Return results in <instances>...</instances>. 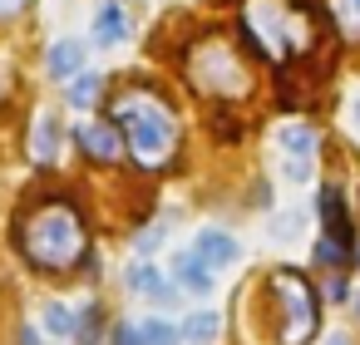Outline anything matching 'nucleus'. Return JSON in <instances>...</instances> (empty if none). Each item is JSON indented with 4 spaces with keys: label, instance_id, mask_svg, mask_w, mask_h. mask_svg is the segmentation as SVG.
<instances>
[{
    "label": "nucleus",
    "instance_id": "nucleus-1",
    "mask_svg": "<svg viewBox=\"0 0 360 345\" xmlns=\"http://www.w3.org/2000/svg\"><path fill=\"white\" fill-rule=\"evenodd\" d=\"M109 124L129 138L124 148L134 153L139 168H163V163L173 158V148H178L173 109H168L153 89H143V84L114 94V104H109Z\"/></svg>",
    "mask_w": 360,
    "mask_h": 345
},
{
    "label": "nucleus",
    "instance_id": "nucleus-2",
    "mask_svg": "<svg viewBox=\"0 0 360 345\" xmlns=\"http://www.w3.org/2000/svg\"><path fill=\"white\" fill-rule=\"evenodd\" d=\"M15 242H20L25 261L40 266V271H70V266H79V256L89 247L84 222L65 197H50V202L30 207L15 227Z\"/></svg>",
    "mask_w": 360,
    "mask_h": 345
},
{
    "label": "nucleus",
    "instance_id": "nucleus-3",
    "mask_svg": "<svg viewBox=\"0 0 360 345\" xmlns=\"http://www.w3.org/2000/svg\"><path fill=\"white\" fill-rule=\"evenodd\" d=\"M242 25L276 65H291L316 45V15L306 0H242Z\"/></svg>",
    "mask_w": 360,
    "mask_h": 345
},
{
    "label": "nucleus",
    "instance_id": "nucleus-4",
    "mask_svg": "<svg viewBox=\"0 0 360 345\" xmlns=\"http://www.w3.org/2000/svg\"><path fill=\"white\" fill-rule=\"evenodd\" d=\"M188 79H193L202 94H212V99H242V94L252 89L247 65H242L237 50H232L227 40H217V35H207L202 45H193V55H188Z\"/></svg>",
    "mask_w": 360,
    "mask_h": 345
},
{
    "label": "nucleus",
    "instance_id": "nucleus-5",
    "mask_svg": "<svg viewBox=\"0 0 360 345\" xmlns=\"http://www.w3.org/2000/svg\"><path fill=\"white\" fill-rule=\"evenodd\" d=\"M271 291L281 296V345H306L316 335V296L296 271H276Z\"/></svg>",
    "mask_w": 360,
    "mask_h": 345
},
{
    "label": "nucleus",
    "instance_id": "nucleus-6",
    "mask_svg": "<svg viewBox=\"0 0 360 345\" xmlns=\"http://www.w3.org/2000/svg\"><path fill=\"white\" fill-rule=\"evenodd\" d=\"M79 148L94 158V163H119L129 148H124V134L114 129V124H79Z\"/></svg>",
    "mask_w": 360,
    "mask_h": 345
},
{
    "label": "nucleus",
    "instance_id": "nucleus-7",
    "mask_svg": "<svg viewBox=\"0 0 360 345\" xmlns=\"http://www.w3.org/2000/svg\"><path fill=\"white\" fill-rule=\"evenodd\" d=\"M173 281H178L183 291H193V296H207V291H212V266H207L198 252H178V256H173Z\"/></svg>",
    "mask_w": 360,
    "mask_h": 345
},
{
    "label": "nucleus",
    "instance_id": "nucleus-8",
    "mask_svg": "<svg viewBox=\"0 0 360 345\" xmlns=\"http://www.w3.org/2000/svg\"><path fill=\"white\" fill-rule=\"evenodd\" d=\"M316 207H321L326 237L340 242V247H350V217H345V197H340V188H326V193L316 197Z\"/></svg>",
    "mask_w": 360,
    "mask_h": 345
},
{
    "label": "nucleus",
    "instance_id": "nucleus-9",
    "mask_svg": "<svg viewBox=\"0 0 360 345\" xmlns=\"http://www.w3.org/2000/svg\"><path fill=\"white\" fill-rule=\"evenodd\" d=\"M193 252L212 266V271H222V266H232L242 252H237V242L227 237V232H217V227H207V232H198V242H193Z\"/></svg>",
    "mask_w": 360,
    "mask_h": 345
},
{
    "label": "nucleus",
    "instance_id": "nucleus-10",
    "mask_svg": "<svg viewBox=\"0 0 360 345\" xmlns=\"http://www.w3.org/2000/svg\"><path fill=\"white\" fill-rule=\"evenodd\" d=\"M129 291H139V296H153L158 306H173L183 286H178V281H163V276H158L148 261H139V266L129 271Z\"/></svg>",
    "mask_w": 360,
    "mask_h": 345
},
{
    "label": "nucleus",
    "instance_id": "nucleus-11",
    "mask_svg": "<svg viewBox=\"0 0 360 345\" xmlns=\"http://www.w3.org/2000/svg\"><path fill=\"white\" fill-rule=\"evenodd\" d=\"M60 143H65L60 114H40V119H35V134H30V153H35V163H55V158H60Z\"/></svg>",
    "mask_w": 360,
    "mask_h": 345
},
{
    "label": "nucleus",
    "instance_id": "nucleus-12",
    "mask_svg": "<svg viewBox=\"0 0 360 345\" xmlns=\"http://www.w3.org/2000/svg\"><path fill=\"white\" fill-rule=\"evenodd\" d=\"M79 65H84V45H79V40H55V45H50V55H45L50 79H75V74H79Z\"/></svg>",
    "mask_w": 360,
    "mask_h": 345
},
{
    "label": "nucleus",
    "instance_id": "nucleus-13",
    "mask_svg": "<svg viewBox=\"0 0 360 345\" xmlns=\"http://www.w3.org/2000/svg\"><path fill=\"white\" fill-rule=\"evenodd\" d=\"M129 35V15L114 6V0H104L99 15H94V45H119Z\"/></svg>",
    "mask_w": 360,
    "mask_h": 345
},
{
    "label": "nucleus",
    "instance_id": "nucleus-14",
    "mask_svg": "<svg viewBox=\"0 0 360 345\" xmlns=\"http://www.w3.org/2000/svg\"><path fill=\"white\" fill-rule=\"evenodd\" d=\"M281 158L311 163V158H316V134H311L306 124H286V129H281Z\"/></svg>",
    "mask_w": 360,
    "mask_h": 345
},
{
    "label": "nucleus",
    "instance_id": "nucleus-15",
    "mask_svg": "<svg viewBox=\"0 0 360 345\" xmlns=\"http://www.w3.org/2000/svg\"><path fill=\"white\" fill-rule=\"evenodd\" d=\"M183 340H188V345H207V340H217V311H188V320H183Z\"/></svg>",
    "mask_w": 360,
    "mask_h": 345
},
{
    "label": "nucleus",
    "instance_id": "nucleus-16",
    "mask_svg": "<svg viewBox=\"0 0 360 345\" xmlns=\"http://www.w3.org/2000/svg\"><path fill=\"white\" fill-rule=\"evenodd\" d=\"M139 330H143V345H183V330L173 320H163V315L139 320Z\"/></svg>",
    "mask_w": 360,
    "mask_h": 345
},
{
    "label": "nucleus",
    "instance_id": "nucleus-17",
    "mask_svg": "<svg viewBox=\"0 0 360 345\" xmlns=\"http://www.w3.org/2000/svg\"><path fill=\"white\" fill-rule=\"evenodd\" d=\"M99 84H104V79H99L94 70H79L75 84H70V104H75V109H89V104L99 99Z\"/></svg>",
    "mask_w": 360,
    "mask_h": 345
},
{
    "label": "nucleus",
    "instance_id": "nucleus-18",
    "mask_svg": "<svg viewBox=\"0 0 360 345\" xmlns=\"http://www.w3.org/2000/svg\"><path fill=\"white\" fill-rule=\"evenodd\" d=\"M330 11H335V25L345 40H360V0H330Z\"/></svg>",
    "mask_w": 360,
    "mask_h": 345
},
{
    "label": "nucleus",
    "instance_id": "nucleus-19",
    "mask_svg": "<svg viewBox=\"0 0 360 345\" xmlns=\"http://www.w3.org/2000/svg\"><path fill=\"white\" fill-rule=\"evenodd\" d=\"M45 330H50V335H75V311L60 306V301H50V306H45Z\"/></svg>",
    "mask_w": 360,
    "mask_h": 345
},
{
    "label": "nucleus",
    "instance_id": "nucleus-20",
    "mask_svg": "<svg viewBox=\"0 0 360 345\" xmlns=\"http://www.w3.org/2000/svg\"><path fill=\"white\" fill-rule=\"evenodd\" d=\"M316 261H321V266H330V271H340V266H345V247H340V242H330V237H321V242H316Z\"/></svg>",
    "mask_w": 360,
    "mask_h": 345
},
{
    "label": "nucleus",
    "instance_id": "nucleus-21",
    "mask_svg": "<svg viewBox=\"0 0 360 345\" xmlns=\"http://www.w3.org/2000/svg\"><path fill=\"white\" fill-rule=\"evenodd\" d=\"M75 335H79L84 345H99V306H89L84 320H75Z\"/></svg>",
    "mask_w": 360,
    "mask_h": 345
},
{
    "label": "nucleus",
    "instance_id": "nucleus-22",
    "mask_svg": "<svg viewBox=\"0 0 360 345\" xmlns=\"http://www.w3.org/2000/svg\"><path fill=\"white\" fill-rule=\"evenodd\" d=\"M114 345H143V330H139L134 320H119V325H114Z\"/></svg>",
    "mask_w": 360,
    "mask_h": 345
},
{
    "label": "nucleus",
    "instance_id": "nucleus-23",
    "mask_svg": "<svg viewBox=\"0 0 360 345\" xmlns=\"http://www.w3.org/2000/svg\"><path fill=\"white\" fill-rule=\"evenodd\" d=\"M301 222H306L301 212H281V217H276V237H296V232H301Z\"/></svg>",
    "mask_w": 360,
    "mask_h": 345
},
{
    "label": "nucleus",
    "instance_id": "nucleus-24",
    "mask_svg": "<svg viewBox=\"0 0 360 345\" xmlns=\"http://www.w3.org/2000/svg\"><path fill=\"white\" fill-rule=\"evenodd\" d=\"M25 6H30V0H0V20L15 15V11H25Z\"/></svg>",
    "mask_w": 360,
    "mask_h": 345
},
{
    "label": "nucleus",
    "instance_id": "nucleus-25",
    "mask_svg": "<svg viewBox=\"0 0 360 345\" xmlns=\"http://www.w3.org/2000/svg\"><path fill=\"white\" fill-rule=\"evenodd\" d=\"M326 345H350V335H345V330H330V335H326Z\"/></svg>",
    "mask_w": 360,
    "mask_h": 345
},
{
    "label": "nucleus",
    "instance_id": "nucleus-26",
    "mask_svg": "<svg viewBox=\"0 0 360 345\" xmlns=\"http://www.w3.org/2000/svg\"><path fill=\"white\" fill-rule=\"evenodd\" d=\"M355 311H360V291H355Z\"/></svg>",
    "mask_w": 360,
    "mask_h": 345
}]
</instances>
